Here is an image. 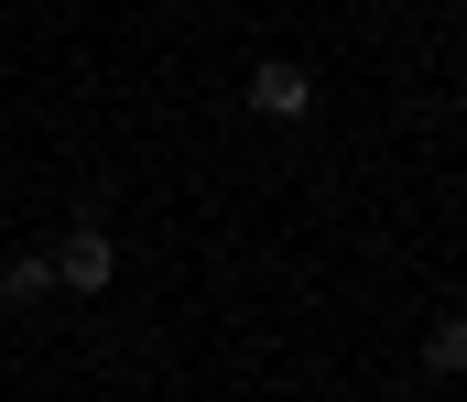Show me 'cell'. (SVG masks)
Returning a JSON list of instances; mask_svg holds the SVG:
<instances>
[{
	"mask_svg": "<svg viewBox=\"0 0 467 402\" xmlns=\"http://www.w3.org/2000/svg\"><path fill=\"white\" fill-rule=\"evenodd\" d=\"M44 262H55V294H109V283H119V240L99 229V218H77Z\"/></svg>",
	"mask_w": 467,
	"mask_h": 402,
	"instance_id": "1",
	"label": "cell"
},
{
	"mask_svg": "<svg viewBox=\"0 0 467 402\" xmlns=\"http://www.w3.org/2000/svg\"><path fill=\"white\" fill-rule=\"evenodd\" d=\"M239 98H250L261 120H316V66H294V55H261Z\"/></svg>",
	"mask_w": 467,
	"mask_h": 402,
	"instance_id": "2",
	"label": "cell"
},
{
	"mask_svg": "<svg viewBox=\"0 0 467 402\" xmlns=\"http://www.w3.org/2000/svg\"><path fill=\"white\" fill-rule=\"evenodd\" d=\"M44 294H55V262H44V251L0 262V304H44Z\"/></svg>",
	"mask_w": 467,
	"mask_h": 402,
	"instance_id": "3",
	"label": "cell"
},
{
	"mask_svg": "<svg viewBox=\"0 0 467 402\" xmlns=\"http://www.w3.org/2000/svg\"><path fill=\"white\" fill-rule=\"evenodd\" d=\"M424 370H435V381L467 370V315H435V326H424Z\"/></svg>",
	"mask_w": 467,
	"mask_h": 402,
	"instance_id": "4",
	"label": "cell"
}]
</instances>
